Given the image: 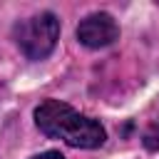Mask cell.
<instances>
[{"label": "cell", "instance_id": "6da1fadb", "mask_svg": "<svg viewBox=\"0 0 159 159\" xmlns=\"http://www.w3.org/2000/svg\"><path fill=\"white\" fill-rule=\"evenodd\" d=\"M35 124L50 139H62L65 144L77 149H97L107 139V132L97 119L80 114L77 109H72L67 102L60 99L40 102L35 107Z\"/></svg>", "mask_w": 159, "mask_h": 159}, {"label": "cell", "instance_id": "7a4b0ae2", "mask_svg": "<svg viewBox=\"0 0 159 159\" xmlns=\"http://www.w3.org/2000/svg\"><path fill=\"white\" fill-rule=\"evenodd\" d=\"M15 45L27 60H45L60 40V20L55 12H40L12 27Z\"/></svg>", "mask_w": 159, "mask_h": 159}, {"label": "cell", "instance_id": "3957f363", "mask_svg": "<svg viewBox=\"0 0 159 159\" xmlns=\"http://www.w3.org/2000/svg\"><path fill=\"white\" fill-rule=\"evenodd\" d=\"M117 37H119V25L114 22L109 12H92L77 25V40L89 50L107 47Z\"/></svg>", "mask_w": 159, "mask_h": 159}, {"label": "cell", "instance_id": "277c9868", "mask_svg": "<svg viewBox=\"0 0 159 159\" xmlns=\"http://www.w3.org/2000/svg\"><path fill=\"white\" fill-rule=\"evenodd\" d=\"M144 147L152 149V152H159V117L152 119V124L144 129V137H142Z\"/></svg>", "mask_w": 159, "mask_h": 159}, {"label": "cell", "instance_id": "5b68a950", "mask_svg": "<svg viewBox=\"0 0 159 159\" xmlns=\"http://www.w3.org/2000/svg\"><path fill=\"white\" fill-rule=\"evenodd\" d=\"M32 159H65L60 152H55V149H50V152H42V154H37V157H32Z\"/></svg>", "mask_w": 159, "mask_h": 159}]
</instances>
